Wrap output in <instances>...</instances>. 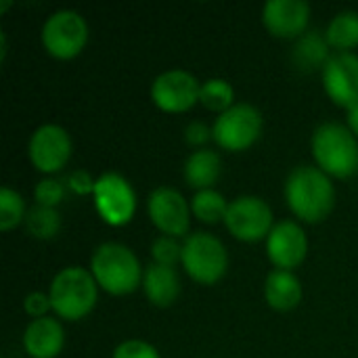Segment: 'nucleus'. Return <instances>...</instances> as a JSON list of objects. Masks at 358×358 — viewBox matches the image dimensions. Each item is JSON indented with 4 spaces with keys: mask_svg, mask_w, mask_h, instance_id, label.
<instances>
[{
    "mask_svg": "<svg viewBox=\"0 0 358 358\" xmlns=\"http://www.w3.org/2000/svg\"><path fill=\"white\" fill-rule=\"evenodd\" d=\"M199 80L185 69H168L151 84V101L166 113H182L199 103Z\"/></svg>",
    "mask_w": 358,
    "mask_h": 358,
    "instance_id": "f8f14e48",
    "label": "nucleus"
},
{
    "mask_svg": "<svg viewBox=\"0 0 358 358\" xmlns=\"http://www.w3.org/2000/svg\"><path fill=\"white\" fill-rule=\"evenodd\" d=\"M92 199L101 220L109 227H126L134 218L136 193L117 172H105L96 178Z\"/></svg>",
    "mask_w": 358,
    "mask_h": 358,
    "instance_id": "6e6552de",
    "label": "nucleus"
},
{
    "mask_svg": "<svg viewBox=\"0 0 358 358\" xmlns=\"http://www.w3.org/2000/svg\"><path fill=\"white\" fill-rule=\"evenodd\" d=\"M27 157L42 174L61 172L71 157V136L59 124H42L27 141Z\"/></svg>",
    "mask_w": 358,
    "mask_h": 358,
    "instance_id": "9d476101",
    "label": "nucleus"
},
{
    "mask_svg": "<svg viewBox=\"0 0 358 358\" xmlns=\"http://www.w3.org/2000/svg\"><path fill=\"white\" fill-rule=\"evenodd\" d=\"M346 111H348V115H346V126L350 128V132L358 138V103L355 107L346 109Z\"/></svg>",
    "mask_w": 358,
    "mask_h": 358,
    "instance_id": "2f4dec72",
    "label": "nucleus"
},
{
    "mask_svg": "<svg viewBox=\"0 0 358 358\" xmlns=\"http://www.w3.org/2000/svg\"><path fill=\"white\" fill-rule=\"evenodd\" d=\"M306 254L308 239L302 224L296 220H281L273 227L266 237V256L277 268L292 271L304 262Z\"/></svg>",
    "mask_w": 358,
    "mask_h": 358,
    "instance_id": "4468645a",
    "label": "nucleus"
},
{
    "mask_svg": "<svg viewBox=\"0 0 358 358\" xmlns=\"http://www.w3.org/2000/svg\"><path fill=\"white\" fill-rule=\"evenodd\" d=\"M302 283L292 271L275 268L266 275L264 281V300L273 310L287 313L300 306L302 302Z\"/></svg>",
    "mask_w": 358,
    "mask_h": 358,
    "instance_id": "a211bd4d",
    "label": "nucleus"
},
{
    "mask_svg": "<svg viewBox=\"0 0 358 358\" xmlns=\"http://www.w3.org/2000/svg\"><path fill=\"white\" fill-rule=\"evenodd\" d=\"M329 48L331 46L325 36H321L319 31H306L298 38L294 46V65L302 71H323V67L331 59Z\"/></svg>",
    "mask_w": 358,
    "mask_h": 358,
    "instance_id": "aec40b11",
    "label": "nucleus"
},
{
    "mask_svg": "<svg viewBox=\"0 0 358 358\" xmlns=\"http://www.w3.org/2000/svg\"><path fill=\"white\" fill-rule=\"evenodd\" d=\"M283 193L294 216L308 224L323 222L336 208V189L331 176L317 166L294 168L285 180Z\"/></svg>",
    "mask_w": 358,
    "mask_h": 358,
    "instance_id": "f257e3e1",
    "label": "nucleus"
},
{
    "mask_svg": "<svg viewBox=\"0 0 358 358\" xmlns=\"http://www.w3.org/2000/svg\"><path fill=\"white\" fill-rule=\"evenodd\" d=\"M8 6H10V2H8V0H2V2H0V10H2V13H4Z\"/></svg>",
    "mask_w": 358,
    "mask_h": 358,
    "instance_id": "473e14b6",
    "label": "nucleus"
},
{
    "mask_svg": "<svg viewBox=\"0 0 358 358\" xmlns=\"http://www.w3.org/2000/svg\"><path fill=\"white\" fill-rule=\"evenodd\" d=\"M323 88L327 96L344 109L358 103V55L357 52H336L321 71Z\"/></svg>",
    "mask_w": 358,
    "mask_h": 358,
    "instance_id": "ddd939ff",
    "label": "nucleus"
},
{
    "mask_svg": "<svg viewBox=\"0 0 358 358\" xmlns=\"http://www.w3.org/2000/svg\"><path fill=\"white\" fill-rule=\"evenodd\" d=\"M199 103L208 111H216L220 115L235 105V88L224 78H210L201 84Z\"/></svg>",
    "mask_w": 358,
    "mask_h": 358,
    "instance_id": "5701e85b",
    "label": "nucleus"
},
{
    "mask_svg": "<svg viewBox=\"0 0 358 358\" xmlns=\"http://www.w3.org/2000/svg\"><path fill=\"white\" fill-rule=\"evenodd\" d=\"M264 117L258 107L250 103H235L231 109L220 113L212 126L214 141L227 151H245L262 134Z\"/></svg>",
    "mask_w": 358,
    "mask_h": 358,
    "instance_id": "0eeeda50",
    "label": "nucleus"
},
{
    "mask_svg": "<svg viewBox=\"0 0 358 358\" xmlns=\"http://www.w3.org/2000/svg\"><path fill=\"white\" fill-rule=\"evenodd\" d=\"M23 308H25V313L31 319H42V317H48V310H52V302H50V296L48 294L31 292V294L25 296Z\"/></svg>",
    "mask_w": 358,
    "mask_h": 358,
    "instance_id": "c85d7f7f",
    "label": "nucleus"
},
{
    "mask_svg": "<svg viewBox=\"0 0 358 358\" xmlns=\"http://www.w3.org/2000/svg\"><path fill=\"white\" fill-rule=\"evenodd\" d=\"M34 197H36V206H42V208H55L63 201L65 197V185L55 178V176H46L42 178L36 189H34Z\"/></svg>",
    "mask_w": 358,
    "mask_h": 358,
    "instance_id": "bb28decb",
    "label": "nucleus"
},
{
    "mask_svg": "<svg viewBox=\"0 0 358 358\" xmlns=\"http://www.w3.org/2000/svg\"><path fill=\"white\" fill-rule=\"evenodd\" d=\"M229 203L224 199L222 193H218L216 189H203L197 191L191 199V214L206 222V224H216V222H224L227 212H229Z\"/></svg>",
    "mask_w": 358,
    "mask_h": 358,
    "instance_id": "4be33fe9",
    "label": "nucleus"
},
{
    "mask_svg": "<svg viewBox=\"0 0 358 358\" xmlns=\"http://www.w3.org/2000/svg\"><path fill=\"white\" fill-rule=\"evenodd\" d=\"M65 346V329L57 319H31L23 331V348L29 358H57Z\"/></svg>",
    "mask_w": 358,
    "mask_h": 358,
    "instance_id": "dca6fc26",
    "label": "nucleus"
},
{
    "mask_svg": "<svg viewBox=\"0 0 358 358\" xmlns=\"http://www.w3.org/2000/svg\"><path fill=\"white\" fill-rule=\"evenodd\" d=\"M185 273L199 285L218 283L229 268V254L224 243L212 233L197 231L182 243Z\"/></svg>",
    "mask_w": 358,
    "mask_h": 358,
    "instance_id": "39448f33",
    "label": "nucleus"
},
{
    "mask_svg": "<svg viewBox=\"0 0 358 358\" xmlns=\"http://www.w3.org/2000/svg\"><path fill=\"white\" fill-rule=\"evenodd\" d=\"M141 287H143L147 300L157 308L172 306L180 298V292H182V283H180V277L176 273V268L162 266V264H155V262H151L145 268Z\"/></svg>",
    "mask_w": 358,
    "mask_h": 358,
    "instance_id": "f3484780",
    "label": "nucleus"
},
{
    "mask_svg": "<svg viewBox=\"0 0 358 358\" xmlns=\"http://www.w3.org/2000/svg\"><path fill=\"white\" fill-rule=\"evenodd\" d=\"M96 285L111 296H128L143 285V268L136 254L124 243H101L90 258Z\"/></svg>",
    "mask_w": 358,
    "mask_h": 358,
    "instance_id": "f03ea898",
    "label": "nucleus"
},
{
    "mask_svg": "<svg viewBox=\"0 0 358 358\" xmlns=\"http://www.w3.org/2000/svg\"><path fill=\"white\" fill-rule=\"evenodd\" d=\"M224 224L235 239L256 243L266 239L273 231V210L262 197L241 195L229 203Z\"/></svg>",
    "mask_w": 358,
    "mask_h": 358,
    "instance_id": "1a4fd4ad",
    "label": "nucleus"
},
{
    "mask_svg": "<svg viewBox=\"0 0 358 358\" xmlns=\"http://www.w3.org/2000/svg\"><path fill=\"white\" fill-rule=\"evenodd\" d=\"M310 151L327 176L350 178L358 172V138L348 126L338 122H325L315 128L310 138Z\"/></svg>",
    "mask_w": 358,
    "mask_h": 358,
    "instance_id": "7ed1b4c3",
    "label": "nucleus"
},
{
    "mask_svg": "<svg viewBox=\"0 0 358 358\" xmlns=\"http://www.w3.org/2000/svg\"><path fill=\"white\" fill-rule=\"evenodd\" d=\"M185 141L191 145V147H201V145H206L210 138H214V132H212V128L208 126V124H203V122H191V124H187V128H185Z\"/></svg>",
    "mask_w": 358,
    "mask_h": 358,
    "instance_id": "7c9ffc66",
    "label": "nucleus"
},
{
    "mask_svg": "<svg viewBox=\"0 0 358 358\" xmlns=\"http://www.w3.org/2000/svg\"><path fill=\"white\" fill-rule=\"evenodd\" d=\"M310 4L304 0H268L262 6V25L275 38L294 40L306 34Z\"/></svg>",
    "mask_w": 358,
    "mask_h": 358,
    "instance_id": "2eb2a0df",
    "label": "nucleus"
},
{
    "mask_svg": "<svg viewBox=\"0 0 358 358\" xmlns=\"http://www.w3.org/2000/svg\"><path fill=\"white\" fill-rule=\"evenodd\" d=\"M151 256L155 264L162 266H176L178 262L182 264V243L176 237L170 235H159L153 243H151Z\"/></svg>",
    "mask_w": 358,
    "mask_h": 358,
    "instance_id": "a878e982",
    "label": "nucleus"
},
{
    "mask_svg": "<svg viewBox=\"0 0 358 358\" xmlns=\"http://www.w3.org/2000/svg\"><path fill=\"white\" fill-rule=\"evenodd\" d=\"M23 224L27 235H31L34 239H52L61 231V214L55 208L34 206L31 210H27Z\"/></svg>",
    "mask_w": 358,
    "mask_h": 358,
    "instance_id": "b1692460",
    "label": "nucleus"
},
{
    "mask_svg": "<svg viewBox=\"0 0 358 358\" xmlns=\"http://www.w3.org/2000/svg\"><path fill=\"white\" fill-rule=\"evenodd\" d=\"M40 38L50 57L67 61L84 50L88 42V23L78 10L61 8L44 21Z\"/></svg>",
    "mask_w": 358,
    "mask_h": 358,
    "instance_id": "423d86ee",
    "label": "nucleus"
},
{
    "mask_svg": "<svg viewBox=\"0 0 358 358\" xmlns=\"http://www.w3.org/2000/svg\"><path fill=\"white\" fill-rule=\"evenodd\" d=\"M147 214L162 235L185 237L191 227V203L172 187H157L147 197Z\"/></svg>",
    "mask_w": 358,
    "mask_h": 358,
    "instance_id": "9b49d317",
    "label": "nucleus"
},
{
    "mask_svg": "<svg viewBox=\"0 0 358 358\" xmlns=\"http://www.w3.org/2000/svg\"><path fill=\"white\" fill-rule=\"evenodd\" d=\"M48 296L55 315L73 323L94 310L99 300V285L90 271L82 266H67L55 275Z\"/></svg>",
    "mask_w": 358,
    "mask_h": 358,
    "instance_id": "20e7f679",
    "label": "nucleus"
},
{
    "mask_svg": "<svg viewBox=\"0 0 358 358\" xmlns=\"http://www.w3.org/2000/svg\"><path fill=\"white\" fill-rule=\"evenodd\" d=\"M220 172H222V159L212 149L193 151L182 166V176L187 185L197 191L212 189V185L220 178Z\"/></svg>",
    "mask_w": 358,
    "mask_h": 358,
    "instance_id": "6ab92c4d",
    "label": "nucleus"
},
{
    "mask_svg": "<svg viewBox=\"0 0 358 358\" xmlns=\"http://www.w3.org/2000/svg\"><path fill=\"white\" fill-rule=\"evenodd\" d=\"M25 216H27V210H25L23 197L10 187H2L0 189V229L4 233L13 231L17 224L25 220Z\"/></svg>",
    "mask_w": 358,
    "mask_h": 358,
    "instance_id": "393cba45",
    "label": "nucleus"
},
{
    "mask_svg": "<svg viewBox=\"0 0 358 358\" xmlns=\"http://www.w3.org/2000/svg\"><path fill=\"white\" fill-rule=\"evenodd\" d=\"M111 358H162L157 348L151 346L149 342H143V340H126L122 342L115 350H113V357Z\"/></svg>",
    "mask_w": 358,
    "mask_h": 358,
    "instance_id": "cd10ccee",
    "label": "nucleus"
},
{
    "mask_svg": "<svg viewBox=\"0 0 358 358\" xmlns=\"http://www.w3.org/2000/svg\"><path fill=\"white\" fill-rule=\"evenodd\" d=\"M325 38L331 48H338V52H352L358 46V13L357 10H342L338 13L327 29Z\"/></svg>",
    "mask_w": 358,
    "mask_h": 358,
    "instance_id": "412c9836",
    "label": "nucleus"
},
{
    "mask_svg": "<svg viewBox=\"0 0 358 358\" xmlns=\"http://www.w3.org/2000/svg\"><path fill=\"white\" fill-rule=\"evenodd\" d=\"M65 185L76 195H92L94 187H96V178H92L86 170H73V172H69Z\"/></svg>",
    "mask_w": 358,
    "mask_h": 358,
    "instance_id": "c756f323",
    "label": "nucleus"
}]
</instances>
